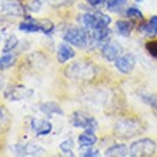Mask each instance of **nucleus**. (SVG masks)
Wrapping results in <instances>:
<instances>
[{"instance_id":"obj_1","label":"nucleus","mask_w":157,"mask_h":157,"mask_svg":"<svg viewBox=\"0 0 157 157\" xmlns=\"http://www.w3.org/2000/svg\"><path fill=\"white\" fill-rule=\"evenodd\" d=\"M143 131L140 121L136 118H122L115 124V133L116 136L123 139H129L140 134Z\"/></svg>"},{"instance_id":"obj_2","label":"nucleus","mask_w":157,"mask_h":157,"mask_svg":"<svg viewBox=\"0 0 157 157\" xmlns=\"http://www.w3.org/2000/svg\"><path fill=\"white\" fill-rule=\"evenodd\" d=\"M96 74V69L92 63L75 62L65 69V75L74 80H91Z\"/></svg>"},{"instance_id":"obj_3","label":"nucleus","mask_w":157,"mask_h":157,"mask_svg":"<svg viewBox=\"0 0 157 157\" xmlns=\"http://www.w3.org/2000/svg\"><path fill=\"white\" fill-rule=\"evenodd\" d=\"M155 152L156 143L149 138L139 139L129 146V155L133 157H149L155 155Z\"/></svg>"},{"instance_id":"obj_4","label":"nucleus","mask_w":157,"mask_h":157,"mask_svg":"<svg viewBox=\"0 0 157 157\" xmlns=\"http://www.w3.org/2000/svg\"><path fill=\"white\" fill-rule=\"evenodd\" d=\"M64 40L74 46L85 47L88 42V34L85 28H70L65 32Z\"/></svg>"},{"instance_id":"obj_5","label":"nucleus","mask_w":157,"mask_h":157,"mask_svg":"<svg viewBox=\"0 0 157 157\" xmlns=\"http://www.w3.org/2000/svg\"><path fill=\"white\" fill-rule=\"evenodd\" d=\"M71 122L75 127L83 128L85 132H90V133H94V131L98 127V123L94 118L86 115L85 113H80V111H76V113L73 114Z\"/></svg>"},{"instance_id":"obj_6","label":"nucleus","mask_w":157,"mask_h":157,"mask_svg":"<svg viewBox=\"0 0 157 157\" xmlns=\"http://www.w3.org/2000/svg\"><path fill=\"white\" fill-rule=\"evenodd\" d=\"M11 150L17 156H40L45 154V149L34 143L16 144L11 147Z\"/></svg>"},{"instance_id":"obj_7","label":"nucleus","mask_w":157,"mask_h":157,"mask_svg":"<svg viewBox=\"0 0 157 157\" xmlns=\"http://www.w3.org/2000/svg\"><path fill=\"white\" fill-rule=\"evenodd\" d=\"M123 47L118 44L117 41H106L101 47V55L103 57L109 62H115L116 59L122 56Z\"/></svg>"},{"instance_id":"obj_8","label":"nucleus","mask_w":157,"mask_h":157,"mask_svg":"<svg viewBox=\"0 0 157 157\" xmlns=\"http://www.w3.org/2000/svg\"><path fill=\"white\" fill-rule=\"evenodd\" d=\"M136 64H137V59L134 57V55H132V53H126L123 56H120L115 60L116 69L122 74H129L134 69Z\"/></svg>"},{"instance_id":"obj_9","label":"nucleus","mask_w":157,"mask_h":157,"mask_svg":"<svg viewBox=\"0 0 157 157\" xmlns=\"http://www.w3.org/2000/svg\"><path fill=\"white\" fill-rule=\"evenodd\" d=\"M33 93L32 90H28L27 87H23V86H15V87H11L10 91L6 93L7 98H10L11 100H21V99L28 98L30 97Z\"/></svg>"},{"instance_id":"obj_10","label":"nucleus","mask_w":157,"mask_h":157,"mask_svg":"<svg viewBox=\"0 0 157 157\" xmlns=\"http://www.w3.org/2000/svg\"><path fill=\"white\" fill-rule=\"evenodd\" d=\"M32 129L38 136H46L52 131V124H51V122H48L46 120L33 118L32 120Z\"/></svg>"},{"instance_id":"obj_11","label":"nucleus","mask_w":157,"mask_h":157,"mask_svg":"<svg viewBox=\"0 0 157 157\" xmlns=\"http://www.w3.org/2000/svg\"><path fill=\"white\" fill-rule=\"evenodd\" d=\"M75 56V51L71 46L67 45V44H60L57 51V59L59 63H65L69 59L74 58Z\"/></svg>"},{"instance_id":"obj_12","label":"nucleus","mask_w":157,"mask_h":157,"mask_svg":"<svg viewBox=\"0 0 157 157\" xmlns=\"http://www.w3.org/2000/svg\"><path fill=\"white\" fill-rule=\"evenodd\" d=\"M111 36V30L108 27L104 28H98V29H93L92 30V35L91 38L94 42H106Z\"/></svg>"},{"instance_id":"obj_13","label":"nucleus","mask_w":157,"mask_h":157,"mask_svg":"<svg viewBox=\"0 0 157 157\" xmlns=\"http://www.w3.org/2000/svg\"><path fill=\"white\" fill-rule=\"evenodd\" d=\"M105 156H117V157H123L129 155V149L127 147V145L124 144H116L110 146L109 149H106Z\"/></svg>"},{"instance_id":"obj_14","label":"nucleus","mask_w":157,"mask_h":157,"mask_svg":"<svg viewBox=\"0 0 157 157\" xmlns=\"http://www.w3.org/2000/svg\"><path fill=\"white\" fill-rule=\"evenodd\" d=\"M40 110L46 114V115H53V114H57V115H64L62 108L59 106L57 103L55 101H47V103H44L40 105Z\"/></svg>"},{"instance_id":"obj_15","label":"nucleus","mask_w":157,"mask_h":157,"mask_svg":"<svg viewBox=\"0 0 157 157\" xmlns=\"http://www.w3.org/2000/svg\"><path fill=\"white\" fill-rule=\"evenodd\" d=\"M20 30L25 32V33H35V32H41V24L40 21L28 20L25 22H22L20 24Z\"/></svg>"},{"instance_id":"obj_16","label":"nucleus","mask_w":157,"mask_h":157,"mask_svg":"<svg viewBox=\"0 0 157 157\" xmlns=\"http://www.w3.org/2000/svg\"><path fill=\"white\" fill-rule=\"evenodd\" d=\"M140 30L143 33H145L147 36H154L157 35V16H152L149 23H145L143 24V27H140Z\"/></svg>"},{"instance_id":"obj_17","label":"nucleus","mask_w":157,"mask_h":157,"mask_svg":"<svg viewBox=\"0 0 157 157\" xmlns=\"http://www.w3.org/2000/svg\"><path fill=\"white\" fill-rule=\"evenodd\" d=\"M78 143H80L81 146L91 147L92 145H94L97 143V137L94 136V133L85 132V133H82V134L78 136Z\"/></svg>"},{"instance_id":"obj_18","label":"nucleus","mask_w":157,"mask_h":157,"mask_svg":"<svg viewBox=\"0 0 157 157\" xmlns=\"http://www.w3.org/2000/svg\"><path fill=\"white\" fill-rule=\"evenodd\" d=\"M132 28H133V25L128 21L120 20L116 22V29H117L118 34L122 35V36H124V38L129 36V34L132 32Z\"/></svg>"},{"instance_id":"obj_19","label":"nucleus","mask_w":157,"mask_h":157,"mask_svg":"<svg viewBox=\"0 0 157 157\" xmlns=\"http://www.w3.org/2000/svg\"><path fill=\"white\" fill-rule=\"evenodd\" d=\"M141 101H144L146 105L151 106L154 110H157V94L149 93V92H141L139 94Z\"/></svg>"},{"instance_id":"obj_20","label":"nucleus","mask_w":157,"mask_h":157,"mask_svg":"<svg viewBox=\"0 0 157 157\" xmlns=\"http://www.w3.org/2000/svg\"><path fill=\"white\" fill-rule=\"evenodd\" d=\"M16 63V56L11 53H6L0 57V70H6L11 68Z\"/></svg>"},{"instance_id":"obj_21","label":"nucleus","mask_w":157,"mask_h":157,"mask_svg":"<svg viewBox=\"0 0 157 157\" xmlns=\"http://www.w3.org/2000/svg\"><path fill=\"white\" fill-rule=\"evenodd\" d=\"M94 17H96V28L94 29H98V28H104V27H108L111 22V18L103 13V12H96L94 13Z\"/></svg>"},{"instance_id":"obj_22","label":"nucleus","mask_w":157,"mask_h":157,"mask_svg":"<svg viewBox=\"0 0 157 157\" xmlns=\"http://www.w3.org/2000/svg\"><path fill=\"white\" fill-rule=\"evenodd\" d=\"M81 22L83 27L88 30H93L96 28V17L94 13H85L81 16Z\"/></svg>"},{"instance_id":"obj_23","label":"nucleus","mask_w":157,"mask_h":157,"mask_svg":"<svg viewBox=\"0 0 157 157\" xmlns=\"http://www.w3.org/2000/svg\"><path fill=\"white\" fill-rule=\"evenodd\" d=\"M17 44H18L17 36H16V35H10V36L7 38V40L5 41V45H4V47H2V52H5V53L10 52L11 50H13V48L17 46Z\"/></svg>"},{"instance_id":"obj_24","label":"nucleus","mask_w":157,"mask_h":157,"mask_svg":"<svg viewBox=\"0 0 157 157\" xmlns=\"http://www.w3.org/2000/svg\"><path fill=\"white\" fill-rule=\"evenodd\" d=\"M59 147H60V150H62V152H63V154H67V155L74 156V154H73L74 143H73V140H71V139H65L64 141H62V143H60V145H59Z\"/></svg>"},{"instance_id":"obj_25","label":"nucleus","mask_w":157,"mask_h":157,"mask_svg":"<svg viewBox=\"0 0 157 157\" xmlns=\"http://www.w3.org/2000/svg\"><path fill=\"white\" fill-rule=\"evenodd\" d=\"M126 15L129 18H133V20H143V13H141V11L139 9H137V7H129L126 11Z\"/></svg>"},{"instance_id":"obj_26","label":"nucleus","mask_w":157,"mask_h":157,"mask_svg":"<svg viewBox=\"0 0 157 157\" xmlns=\"http://www.w3.org/2000/svg\"><path fill=\"white\" fill-rule=\"evenodd\" d=\"M146 50H147V52H149L152 57L157 58V40L147 42V44H146Z\"/></svg>"},{"instance_id":"obj_27","label":"nucleus","mask_w":157,"mask_h":157,"mask_svg":"<svg viewBox=\"0 0 157 157\" xmlns=\"http://www.w3.org/2000/svg\"><path fill=\"white\" fill-rule=\"evenodd\" d=\"M124 2H126L124 0H105V4L108 6V9H110V10H115L116 7L122 6Z\"/></svg>"},{"instance_id":"obj_28","label":"nucleus","mask_w":157,"mask_h":157,"mask_svg":"<svg viewBox=\"0 0 157 157\" xmlns=\"http://www.w3.org/2000/svg\"><path fill=\"white\" fill-rule=\"evenodd\" d=\"M47 1L51 7H62V6L70 4L73 0H47Z\"/></svg>"},{"instance_id":"obj_29","label":"nucleus","mask_w":157,"mask_h":157,"mask_svg":"<svg viewBox=\"0 0 157 157\" xmlns=\"http://www.w3.org/2000/svg\"><path fill=\"white\" fill-rule=\"evenodd\" d=\"M44 1H45V0H34L33 2H30L29 9H30L33 12H38L40 9H41V6H42Z\"/></svg>"},{"instance_id":"obj_30","label":"nucleus","mask_w":157,"mask_h":157,"mask_svg":"<svg viewBox=\"0 0 157 157\" xmlns=\"http://www.w3.org/2000/svg\"><path fill=\"white\" fill-rule=\"evenodd\" d=\"M81 156L83 157H96L99 156V151L97 149H87L85 150V152L81 154Z\"/></svg>"},{"instance_id":"obj_31","label":"nucleus","mask_w":157,"mask_h":157,"mask_svg":"<svg viewBox=\"0 0 157 157\" xmlns=\"http://www.w3.org/2000/svg\"><path fill=\"white\" fill-rule=\"evenodd\" d=\"M5 118H6V113H5L4 109L0 108V128H1V126L4 124V122H5Z\"/></svg>"},{"instance_id":"obj_32","label":"nucleus","mask_w":157,"mask_h":157,"mask_svg":"<svg viewBox=\"0 0 157 157\" xmlns=\"http://www.w3.org/2000/svg\"><path fill=\"white\" fill-rule=\"evenodd\" d=\"M9 0H0V11H4L5 10V6H6V2Z\"/></svg>"},{"instance_id":"obj_33","label":"nucleus","mask_w":157,"mask_h":157,"mask_svg":"<svg viewBox=\"0 0 157 157\" xmlns=\"http://www.w3.org/2000/svg\"><path fill=\"white\" fill-rule=\"evenodd\" d=\"M136 1H137V2H143L144 0H136Z\"/></svg>"},{"instance_id":"obj_34","label":"nucleus","mask_w":157,"mask_h":157,"mask_svg":"<svg viewBox=\"0 0 157 157\" xmlns=\"http://www.w3.org/2000/svg\"><path fill=\"white\" fill-rule=\"evenodd\" d=\"M154 111H155V115L157 116V110H154Z\"/></svg>"}]
</instances>
